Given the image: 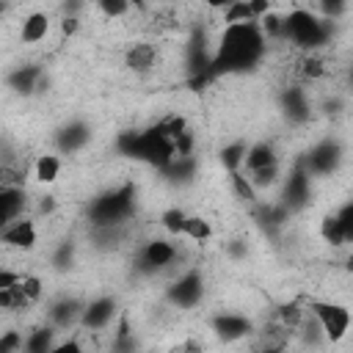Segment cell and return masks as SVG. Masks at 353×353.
I'll return each mask as SVG.
<instances>
[{
  "label": "cell",
  "instance_id": "cell-40",
  "mask_svg": "<svg viewBox=\"0 0 353 353\" xmlns=\"http://www.w3.org/2000/svg\"><path fill=\"white\" fill-rule=\"evenodd\" d=\"M174 353H199L193 345H185V347H179V350H174Z\"/></svg>",
  "mask_w": 353,
  "mask_h": 353
},
{
  "label": "cell",
  "instance_id": "cell-12",
  "mask_svg": "<svg viewBox=\"0 0 353 353\" xmlns=\"http://www.w3.org/2000/svg\"><path fill=\"white\" fill-rule=\"evenodd\" d=\"M215 331L223 342H234L251 331V323L240 314H221V317H215Z\"/></svg>",
  "mask_w": 353,
  "mask_h": 353
},
{
  "label": "cell",
  "instance_id": "cell-27",
  "mask_svg": "<svg viewBox=\"0 0 353 353\" xmlns=\"http://www.w3.org/2000/svg\"><path fill=\"white\" fill-rule=\"evenodd\" d=\"M226 22L229 25H240V22H254L251 14V3H232L226 11Z\"/></svg>",
  "mask_w": 353,
  "mask_h": 353
},
{
  "label": "cell",
  "instance_id": "cell-39",
  "mask_svg": "<svg viewBox=\"0 0 353 353\" xmlns=\"http://www.w3.org/2000/svg\"><path fill=\"white\" fill-rule=\"evenodd\" d=\"M61 30H63L66 36H69V33H74V30H77V19H72V17H69V19H63V22H61Z\"/></svg>",
  "mask_w": 353,
  "mask_h": 353
},
{
  "label": "cell",
  "instance_id": "cell-31",
  "mask_svg": "<svg viewBox=\"0 0 353 353\" xmlns=\"http://www.w3.org/2000/svg\"><path fill=\"white\" fill-rule=\"evenodd\" d=\"M232 185H234V190H237V196H243L245 201H251V199H254V188H251V182L245 179V174H240V171H234V174H232Z\"/></svg>",
  "mask_w": 353,
  "mask_h": 353
},
{
  "label": "cell",
  "instance_id": "cell-8",
  "mask_svg": "<svg viewBox=\"0 0 353 353\" xmlns=\"http://www.w3.org/2000/svg\"><path fill=\"white\" fill-rule=\"evenodd\" d=\"M0 237H3V243L17 245V248H33V243H36V226H33V221H14V223H8L0 232Z\"/></svg>",
  "mask_w": 353,
  "mask_h": 353
},
{
  "label": "cell",
  "instance_id": "cell-1",
  "mask_svg": "<svg viewBox=\"0 0 353 353\" xmlns=\"http://www.w3.org/2000/svg\"><path fill=\"white\" fill-rule=\"evenodd\" d=\"M265 50V36L259 30V22H240L226 25L218 52L212 58V74L218 72H240L251 69Z\"/></svg>",
  "mask_w": 353,
  "mask_h": 353
},
{
  "label": "cell",
  "instance_id": "cell-14",
  "mask_svg": "<svg viewBox=\"0 0 353 353\" xmlns=\"http://www.w3.org/2000/svg\"><path fill=\"white\" fill-rule=\"evenodd\" d=\"M273 163H279V157H276V152H273V146H270V143H256V146L245 149V160H243V165H245V171H248V174H251V171H256V168L273 165Z\"/></svg>",
  "mask_w": 353,
  "mask_h": 353
},
{
  "label": "cell",
  "instance_id": "cell-20",
  "mask_svg": "<svg viewBox=\"0 0 353 353\" xmlns=\"http://www.w3.org/2000/svg\"><path fill=\"white\" fill-rule=\"evenodd\" d=\"M22 281V279H19ZM30 303V298L25 295V290H22V284H14V287H8V290H3L0 292V309H25Z\"/></svg>",
  "mask_w": 353,
  "mask_h": 353
},
{
  "label": "cell",
  "instance_id": "cell-28",
  "mask_svg": "<svg viewBox=\"0 0 353 353\" xmlns=\"http://www.w3.org/2000/svg\"><path fill=\"white\" fill-rule=\"evenodd\" d=\"M281 328H295V325H301V320H303V309H298V303H287V306H281Z\"/></svg>",
  "mask_w": 353,
  "mask_h": 353
},
{
  "label": "cell",
  "instance_id": "cell-18",
  "mask_svg": "<svg viewBox=\"0 0 353 353\" xmlns=\"http://www.w3.org/2000/svg\"><path fill=\"white\" fill-rule=\"evenodd\" d=\"M25 353H50L52 347V331L50 328H36L25 342H22Z\"/></svg>",
  "mask_w": 353,
  "mask_h": 353
},
{
  "label": "cell",
  "instance_id": "cell-34",
  "mask_svg": "<svg viewBox=\"0 0 353 353\" xmlns=\"http://www.w3.org/2000/svg\"><path fill=\"white\" fill-rule=\"evenodd\" d=\"M22 290H25V295L30 298V301H36L39 295H41V281L39 279H33V276H22Z\"/></svg>",
  "mask_w": 353,
  "mask_h": 353
},
{
  "label": "cell",
  "instance_id": "cell-10",
  "mask_svg": "<svg viewBox=\"0 0 353 353\" xmlns=\"http://www.w3.org/2000/svg\"><path fill=\"white\" fill-rule=\"evenodd\" d=\"M284 199H287V207H301L306 199H309V171L306 168H298L287 176V188H284Z\"/></svg>",
  "mask_w": 353,
  "mask_h": 353
},
{
  "label": "cell",
  "instance_id": "cell-26",
  "mask_svg": "<svg viewBox=\"0 0 353 353\" xmlns=\"http://www.w3.org/2000/svg\"><path fill=\"white\" fill-rule=\"evenodd\" d=\"M276 176H279V163L265 165V168H256V171H251L245 179L251 182V188H270V185L276 182Z\"/></svg>",
  "mask_w": 353,
  "mask_h": 353
},
{
  "label": "cell",
  "instance_id": "cell-37",
  "mask_svg": "<svg viewBox=\"0 0 353 353\" xmlns=\"http://www.w3.org/2000/svg\"><path fill=\"white\" fill-rule=\"evenodd\" d=\"M19 273H14V270H0V292L3 290H8V287H14V284H19Z\"/></svg>",
  "mask_w": 353,
  "mask_h": 353
},
{
  "label": "cell",
  "instance_id": "cell-35",
  "mask_svg": "<svg viewBox=\"0 0 353 353\" xmlns=\"http://www.w3.org/2000/svg\"><path fill=\"white\" fill-rule=\"evenodd\" d=\"M325 69H323V61L320 58H306L303 61V74L306 77H320Z\"/></svg>",
  "mask_w": 353,
  "mask_h": 353
},
{
  "label": "cell",
  "instance_id": "cell-4",
  "mask_svg": "<svg viewBox=\"0 0 353 353\" xmlns=\"http://www.w3.org/2000/svg\"><path fill=\"white\" fill-rule=\"evenodd\" d=\"M312 312H314V320L323 331V336L328 342H339L347 328H350V312L339 303H323V301H314L312 303Z\"/></svg>",
  "mask_w": 353,
  "mask_h": 353
},
{
  "label": "cell",
  "instance_id": "cell-11",
  "mask_svg": "<svg viewBox=\"0 0 353 353\" xmlns=\"http://www.w3.org/2000/svg\"><path fill=\"white\" fill-rule=\"evenodd\" d=\"M22 204H25V196L19 188H0V232L14 223V218L22 212Z\"/></svg>",
  "mask_w": 353,
  "mask_h": 353
},
{
  "label": "cell",
  "instance_id": "cell-36",
  "mask_svg": "<svg viewBox=\"0 0 353 353\" xmlns=\"http://www.w3.org/2000/svg\"><path fill=\"white\" fill-rule=\"evenodd\" d=\"M50 353H83V347H80V342L66 339V342H61V345H52Z\"/></svg>",
  "mask_w": 353,
  "mask_h": 353
},
{
  "label": "cell",
  "instance_id": "cell-29",
  "mask_svg": "<svg viewBox=\"0 0 353 353\" xmlns=\"http://www.w3.org/2000/svg\"><path fill=\"white\" fill-rule=\"evenodd\" d=\"M185 212L182 210H168L165 215H163V226L171 232V234H182V226H185Z\"/></svg>",
  "mask_w": 353,
  "mask_h": 353
},
{
  "label": "cell",
  "instance_id": "cell-5",
  "mask_svg": "<svg viewBox=\"0 0 353 353\" xmlns=\"http://www.w3.org/2000/svg\"><path fill=\"white\" fill-rule=\"evenodd\" d=\"M171 301L176 303V306H193V303H199V298H201V276L196 273V270H190V273H185L182 279H176V284L171 287Z\"/></svg>",
  "mask_w": 353,
  "mask_h": 353
},
{
  "label": "cell",
  "instance_id": "cell-19",
  "mask_svg": "<svg viewBox=\"0 0 353 353\" xmlns=\"http://www.w3.org/2000/svg\"><path fill=\"white\" fill-rule=\"evenodd\" d=\"M58 171H61V160L55 154H41L36 160V179L39 182H55Z\"/></svg>",
  "mask_w": 353,
  "mask_h": 353
},
{
  "label": "cell",
  "instance_id": "cell-33",
  "mask_svg": "<svg viewBox=\"0 0 353 353\" xmlns=\"http://www.w3.org/2000/svg\"><path fill=\"white\" fill-rule=\"evenodd\" d=\"M99 8H102V14H108V17H121V14L130 11V6L121 3V0H102Z\"/></svg>",
  "mask_w": 353,
  "mask_h": 353
},
{
  "label": "cell",
  "instance_id": "cell-16",
  "mask_svg": "<svg viewBox=\"0 0 353 353\" xmlns=\"http://www.w3.org/2000/svg\"><path fill=\"white\" fill-rule=\"evenodd\" d=\"M85 141H88V130H85L83 124H69V127H63L61 135H58V146L66 149V152L80 149Z\"/></svg>",
  "mask_w": 353,
  "mask_h": 353
},
{
  "label": "cell",
  "instance_id": "cell-22",
  "mask_svg": "<svg viewBox=\"0 0 353 353\" xmlns=\"http://www.w3.org/2000/svg\"><path fill=\"white\" fill-rule=\"evenodd\" d=\"M320 234H323V240L331 243V245H342V243H347V237H345V232H342L336 215L323 218V223H320Z\"/></svg>",
  "mask_w": 353,
  "mask_h": 353
},
{
  "label": "cell",
  "instance_id": "cell-30",
  "mask_svg": "<svg viewBox=\"0 0 353 353\" xmlns=\"http://www.w3.org/2000/svg\"><path fill=\"white\" fill-rule=\"evenodd\" d=\"M22 334L19 331H6L0 336V353H19L22 350Z\"/></svg>",
  "mask_w": 353,
  "mask_h": 353
},
{
  "label": "cell",
  "instance_id": "cell-17",
  "mask_svg": "<svg viewBox=\"0 0 353 353\" xmlns=\"http://www.w3.org/2000/svg\"><path fill=\"white\" fill-rule=\"evenodd\" d=\"M39 69L36 66H22V69H17L11 77H8V83H11V88H17V91H22V94H30L33 88H36V80H39Z\"/></svg>",
  "mask_w": 353,
  "mask_h": 353
},
{
  "label": "cell",
  "instance_id": "cell-41",
  "mask_svg": "<svg viewBox=\"0 0 353 353\" xmlns=\"http://www.w3.org/2000/svg\"><path fill=\"white\" fill-rule=\"evenodd\" d=\"M259 353H281L279 347H265V350H259Z\"/></svg>",
  "mask_w": 353,
  "mask_h": 353
},
{
  "label": "cell",
  "instance_id": "cell-32",
  "mask_svg": "<svg viewBox=\"0 0 353 353\" xmlns=\"http://www.w3.org/2000/svg\"><path fill=\"white\" fill-rule=\"evenodd\" d=\"M336 221H339V226H342L345 237H347V240H353V204H345V207L336 212Z\"/></svg>",
  "mask_w": 353,
  "mask_h": 353
},
{
  "label": "cell",
  "instance_id": "cell-21",
  "mask_svg": "<svg viewBox=\"0 0 353 353\" xmlns=\"http://www.w3.org/2000/svg\"><path fill=\"white\" fill-rule=\"evenodd\" d=\"M284 108H287V113H290L295 121H303V119L309 116V105H306L303 94H301V91H295V88L284 94Z\"/></svg>",
  "mask_w": 353,
  "mask_h": 353
},
{
  "label": "cell",
  "instance_id": "cell-9",
  "mask_svg": "<svg viewBox=\"0 0 353 353\" xmlns=\"http://www.w3.org/2000/svg\"><path fill=\"white\" fill-rule=\"evenodd\" d=\"M336 163H339V146L328 141V143L317 146V149L309 154V160H306V171L328 174L331 168H336Z\"/></svg>",
  "mask_w": 353,
  "mask_h": 353
},
{
  "label": "cell",
  "instance_id": "cell-3",
  "mask_svg": "<svg viewBox=\"0 0 353 353\" xmlns=\"http://www.w3.org/2000/svg\"><path fill=\"white\" fill-rule=\"evenodd\" d=\"M132 210V190L124 188V190H116V193H105L99 196L94 204H91V221L97 226H113L119 223L121 218H127Z\"/></svg>",
  "mask_w": 353,
  "mask_h": 353
},
{
  "label": "cell",
  "instance_id": "cell-2",
  "mask_svg": "<svg viewBox=\"0 0 353 353\" xmlns=\"http://www.w3.org/2000/svg\"><path fill=\"white\" fill-rule=\"evenodd\" d=\"M281 36H290L301 47H320L328 36L325 22L303 8H295L287 19H281Z\"/></svg>",
  "mask_w": 353,
  "mask_h": 353
},
{
  "label": "cell",
  "instance_id": "cell-6",
  "mask_svg": "<svg viewBox=\"0 0 353 353\" xmlns=\"http://www.w3.org/2000/svg\"><path fill=\"white\" fill-rule=\"evenodd\" d=\"M113 312H116V301L113 298H97V301H91L85 309H83V314H80V323L85 325V328H105L110 320H113Z\"/></svg>",
  "mask_w": 353,
  "mask_h": 353
},
{
  "label": "cell",
  "instance_id": "cell-25",
  "mask_svg": "<svg viewBox=\"0 0 353 353\" xmlns=\"http://www.w3.org/2000/svg\"><path fill=\"white\" fill-rule=\"evenodd\" d=\"M83 314V309H80V303H74V301H61V303H55V309H52V320L58 323V325H69V323H74V317H80Z\"/></svg>",
  "mask_w": 353,
  "mask_h": 353
},
{
  "label": "cell",
  "instance_id": "cell-38",
  "mask_svg": "<svg viewBox=\"0 0 353 353\" xmlns=\"http://www.w3.org/2000/svg\"><path fill=\"white\" fill-rule=\"evenodd\" d=\"M69 259H72V245H61V251H58V256H55V265H58V268H66Z\"/></svg>",
  "mask_w": 353,
  "mask_h": 353
},
{
  "label": "cell",
  "instance_id": "cell-13",
  "mask_svg": "<svg viewBox=\"0 0 353 353\" xmlns=\"http://www.w3.org/2000/svg\"><path fill=\"white\" fill-rule=\"evenodd\" d=\"M154 61H157V50H154L152 44H146V41L132 44V47L127 50V55H124V63H127L132 72H149V69L154 66Z\"/></svg>",
  "mask_w": 353,
  "mask_h": 353
},
{
  "label": "cell",
  "instance_id": "cell-23",
  "mask_svg": "<svg viewBox=\"0 0 353 353\" xmlns=\"http://www.w3.org/2000/svg\"><path fill=\"white\" fill-rule=\"evenodd\" d=\"M245 143L243 141H237V143H232V146H226L223 152H221V160H223V165L234 174V171H240V165H243V160H245Z\"/></svg>",
  "mask_w": 353,
  "mask_h": 353
},
{
  "label": "cell",
  "instance_id": "cell-7",
  "mask_svg": "<svg viewBox=\"0 0 353 353\" xmlns=\"http://www.w3.org/2000/svg\"><path fill=\"white\" fill-rule=\"evenodd\" d=\"M174 256H176V248L168 240H152V243H146V248L141 254V262H143L146 270H160V268L171 265Z\"/></svg>",
  "mask_w": 353,
  "mask_h": 353
},
{
  "label": "cell",
  "instance_id": "cell-15",
  "mask_svg": "<svg viewBox=\"0 0 353 353\" xmlns=\"http://www.w3.org/2000/svg\"><path fill=\"white\" fill-rule=\"evenodd\" d=\"M47 30H50L47 14H30V17L22 22V41H25V44H36V41H41V39L47 36Z\"/></svg>",
  "mask_w": 353,
  "mask_h": 353
},
{
  "label": "cell",
  "instance_id": "cell-24",
  "mask_svg": "<svg viewBox=\"0 0 353 353\" xmlns=\"http://www.w3.org/2000/svg\"><path fill=\"white\" fill-rule=\"evenodd\" d=\"M182 234H188L190 240H207V237L212 234V229H210V223H207L204 218L188 215V218H185V226H182Z\"/></svg>",
  "mask_w": 353,
  "mask_h": 353
}]
</instances>
